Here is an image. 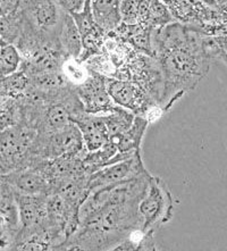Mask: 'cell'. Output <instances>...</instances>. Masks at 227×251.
<instances>
[{
	"label": "cell",
	"mask_w": 227,
	"mask_h": 251,
	"mask_svg": "<svg viewBox=\"0 0 227 251\" xmlns=\"http://www.w3.org/2000/svg\"><path fill=\"white\" fill-rule=\"evenodd\" d=\"M151 46L164 77L159 106L166 113L207 76L214 59L207 51L206 34L177 21L152 28Z\"/></svg>",
	"instance_id": "cell-1"
},
{
	"label": "cell",
	"mask_w": 227,
	"mask_h": 251,
	"mask_svg": "<svg viewBox=\"0 0 227 251\" xmlns=\"http://www.w3.org/2000/svg\"><path fill=\"white\" fill-rule=\"evenodd\" d=\"M22 14L20 37L57 41L65 13L56 0H21Z\"/></svg>",
	"instance_id": "cell-2"
},
{
	"label": "cell",
	"mask_w": 227,
	"mask_h": 251,
	"mask_svg": "<svg viewBox=\"0 0 227 251\" xmlns=\"http://www.w3.org/2000/svg\"><path fill=\"white\" fill-rule=\"evenodd\" d=\"M175 199L163 178L151 174L146 192L139 201L138 210L142 231H153L172 221Z\"/></svg>",
	"instance_id": "cell-3"
},
{
	"label": "cell",
	"mask_w": 227,
	"mask_h": 251,
	"mask_svg": "<svg viewBox=\"0 0 227 251\" xmlns=\"http://www.w3.org/2000/svg\"><path fill=\"white\" fill-rule=\"evenodd\" d=\"M37 132L23 124L0 132V177L38 161L32 153V143Z\"/></svg>",
	"instance_id": "cell-4"
},
{
	"label": "cell",
	"mask_w": 227,
	"mask_h": 251,
	"mask_svg": "<svg viewBox=\"0 0 227 251\" xmlns=\"http://www.w3.org/2000/svg\"><path fill=\"white\" fill-rule=\"evenodd\" d=\"M86 148L78 127L74 123L48 134H35L32 153L37 160L55 159L58 157L85 156Z\"/></svg>",
	"instance_id": "cell-5"
},
{
	"label": "cell",
	"mask_w": 227,
	"mask_h": 251,
	"mask_svg": "<svg viewBox=\"0 0 227 251\" xmlns=\"http://www.w3.org/2000/svg\"><path fill=\"white\" fill-rule=\"evenodd\" d=\"M129 80L140 85L158 105L164 90V77L156 57L136 52L127 64Z\"/></svg>",
	"instance_id": "cell-6"
},
{
	"label": "cell",
	"mask_w": 227,
	"mask_h": 251,
	"mask_svg": "<svg viewBox=\"0 0 227 251\" xmlns=\"http://www.w3.org/2000/svg\"><path fill=\"white\" fill-rule=\"evenodd\" d=\"M21 229L15 190L0 178V251L13 249Z\"/></svg>",
	"instance_id": "cell-7"
},
{
	"label": "cell",
	"mask_w": 227,
	"mask_h": 251,
	"mask_svg": "<svg viewBox=\"0 0 227 251\" xmlns=\"http://www.w3.org/2000/svg\"><path fill=\"white\" fill-rule=\"evenodd\" d=\"M145 171H147V168L143 164L141 150H138L128 158L107 165L92 173L88 180V189L91 192L93 190L102 188V186L115 184V183H120L138 176Z\"/></svg>",
	"instance_id": "cell-8"
},
{
	"label": "cell",
	"mask_w": 227,
	"mask_h": 251,
	"mask_svg": "<svg viewBox=\"0 0 227 251\" xmlns=\"http://www.w3.org/2000/svg\"><path fill=\"white\" fill-rule=\"evenodd\" d=\"M107 91L117 106L134 115L143 116L151 106L157 103L140 85L131 80L107 78Z\"/></svg>",
	"instance_id": "cell-9"
},
{
	"label": "cell",
	"mask_w": 227,
	"mask_h": 251,
	"mask_svg": "<svg viewBox=\"0 0 227 251\" xmlns=\"http://www.w3.org/2000/svg\"><path fill=\"white\" fill-rule=\"evenodd\" d=\"M107 78L95 72H90L88 78L75 87L86 113L104 115L120 107L113 101L107 91Z\"/></svg>",
	"instance_id": "cell-10"
},
{
	"label": "cell",
	"mask_w": 227,
	"mask_h": 251,
	"mask_svg": "<svg viewBox=\"0 0 227 251\" xmlns=\"http://www.w3.org/2000/svg\"><path fill=\"white\" fill-rule=\"evenodd\" d=\"M47 197L48 195H26L15 191L22 224V229L17 236L15 245L21 240L33 234L40 227L47 216Z\"/></svg>",
	"instance_id": "cell-11"
},
{
	"label": "cell",
	"mask_w": 227,
	"mask_h": 251,
	"mask_svg": "<svg viewBox=\"0 0 227 251\" xmlns=\"http://www.w3.org/2000/svg\"><path fill=\"white\" fill-rule=\"evenodd\" d=\"M17 192L26 195H49L51 185L37 164L14 171L0 177Z\"/></svg>",
	"instance_id": "cell-12"
},
{
	"label": "cell",
	"mask_w": 227,
	"mask_h": 251,
	"mask_svg": "<svg viewBox=\"0 0 227 251\" xmlns=\"http://www.w3.org/2000/svg\"><path fill=\"white\" fill-rule=\"evenodd\" d=\"M80 130L86 151H95L108 141V131L101 115L83 112L73 120Z\"/></svg>",
	"instance_id": "cell-13"
},
{
	"label": "cell",
	"mask_w": 227,
	"mask_h": 251,
	"mask_svg": "<svg viewBox=\"0 0 227 251\" xmlns=\"http://www.w3.org/2000/svg\"><path fill=\"white\" fill-rule=\"evenodd\" d=\"M102 52L116 67V72L127 66L129 60L136 53L132 46L124 39H122L120 35L115 33L114 31L108 32L104 37Z\"/></svg>",
	"instance_id": "cell-14"
},
{
	"label": "cell",
	"mask_w": 227,
	"mask_h": 251,
	"mask_svg": "<svg viewBox=\"0 0 227 251\" xmlns=\"http://www.w3.org/2000/svg\"><path fill=\"white\" fill-rule=\"evenodd\" d=\"M90 6L96 23L106 33L121 23V0H90Z\"/></svg>",
	"instance_id": "cell-15"
},
{
	"label": "cell",
	"mask_w": 227,
	"mask_h": 251,
	"mask_svg": "<svg viewBox=\"0 0 227 251\" xmlns=\"http://www.w3.org/2000/svg\"><path fill=\"white\" fill-rule=\"evenodd\" d=\"M149 122L141 115H135L134 121L127 130L121 135L109 139V141L115 143L118 152H134L141 150V142L145 137Z\"/></svg>",
	"instance_id": "cell-16"
},
{
	"label": "cell",
	"mask_w": 227,
	"mask_h": 251,
	"mask_svg": "<svg viewBox=\"0 0 227 251\" xmlns=\"http://www.w3.org/2000/svg\"><path fill=\"white\" fill-rule=\"evenodd\" d=\"M58 40L63 51L67 57L78 58L82 51V40L78 28L71 14L65 13L62 25H60Z\"/></svg>",
	"instance_id": "cell-17"
},
{
	"label": "cell",
	"mask_w": 227,
	"mask_h": 251,
	"mask_svg": "<svg viewBox=\"0 0 227 251\" xmlns=\"http://www.w3.org/2000/svg\"><path fill=\"white\" fill-rule=\"evenodd\" d=\"M116 251H156V240L153 231H142L135 228L118 245Z\"/></svg>",
	"instance_id": "cell-18"
},
{
	"label": "cell",
	"mask_w": 227,
	"mask_h": 251,
	"mask_svg": "<svg viewBox=\"0 0 227 251\" xmlns=\"http://www.w3.org/2000/svg\"><path fill=\"white\" fill-rule=\"evenodd\" d=\"M108 131V140L121 135L131 126L135 115L129 110L118 107L114 112L101 115Z\"/></svg>",
	"instance_id": "cell-19"
},
{
	"label": "cell",
	"mask_w": 227,
	"mask_h": 251,
	"mask_svg": "<svg viewBox=\"0 0 227 251\" xmlns=\"http://www.w3.org/2000/svg\"><path fill=\"white\" fill-rule=\"evenodd\" d=\"M27 75L22 71H16L5 76H0V88L9 98H20L28 88Z\"/></svg>",
	"instance_id": "cell-20"
},
{
	"label": "cell",
	"mask_w": 227,
	"mask_h": 251,
	"mask_svg": "<svg viewBox=\"0 0 227 251\" xmlns=\"http://www.w3.org/2000/svg\"><path fill=\"white\" fill-rule=\"evenodd\" d=\"M22 14L20 8L14 10L8 15L0 17V37L5 40L7 44H15L19 39L22 30Z\"/></svg>",
	"instance_id": "cell-21"
},
{
	"label": "cell",
	"mask_w": 227,
	"mask_h": 251,
	"mask_svg": "<svg viewBox=\"0 0 227 251\" xmlns=\"http://www.w3.org/2000/svg\"><path fill=\"white\" fill-rule=\"evenodd\" d=\"M21 53L14 44L0 46V76H5L19 71L22 64Z\"/></svg>",
	"instance_id": "cell-22"
},
{
	"label": "cell",
	"mask_w": 227,
	"mask_h": 251,
	"mask_svg": "<svg viewBox=\"0 0 227 251\" xmlns=\"http://www.w3.org/2000/svg\"><path fill=\"white\" fill-rule=\"evenodd\" d=\"M62 73L68 83L77 87L88 78L90 72L86 69L84 63L73 57H67L63 62Z\"/></svg>",
	"instance_id": "cell-23"
},
{
	"label": "cell",
	"mask_w": 227,
	"mask_h": 251,
	"mask_svg": "<svg viewBox=\"0 0 227 251\" xmlns=\"http://www.w3.org/2000/svg\"><path fill=\"white\" fill-rule=\"evenodd\" d=\"M20 123V102L17 98H9L0 107V132Z\"/></svg>",
	"instance_id": "cell-24"
},
{
	"label": "cell",
	"mask_w": 227,
	"mask_h": 251,
	"mask_svg": "<svg viewBox=\"0 0 227 251\" xmlns=\"http://www.w3.org/2000/svg\"><path fill=\"white\" fill-rule=\"evenodd\" d=\"M84 65L90 72H95L104 77L114 78L116 75V67L103 52L90 57L84 62Z\"/></svg>",
	"instance_id": "cell-25"
},
{
	"label": "cell",
	"mask_w": 227,
	"mask_h": 251,
	"mask_svg": "<svg viewBox=\"0 0 227 251\" xmlns=\"http://www.w3.org/2000/svg\"><path fill=\"white\" fill-rule=\"evenodd\" d=\"M60 8L68 14H74L82 10L85 0H56Z\"/></svg>",
	"instance_id": "cell-26"
},
{
	"label": "cell",
	"mask_w": 227,
	"mask_h": 251,
	"mask_svg": "<svg viewBox=\"0 0 227 251\" xmlns=\"http://www.w3.org/2000/svg\"><path fill=\"white\" fill-rule=\"evenodd\" d=\"M212 38L216 44V58H221L227 66V35Z\"/></svg>",
	"instance_id": "cell-27"
},
{
	"label": "cell",
	"mask_w": 227,
	"mask_h": 251,
	"mask_svg": "<svg viewBox=\"0 0 227 251\" xmlns=\"http://www.w3.org/2000/svg\"><path fill=\"white\" fill-rule=\"evenodd\" d=\"M21 0H0V17L8 15L19 8Z\"/></svg>",
	"instance_id": "cell-28"
},
{
	"label": "cell",
	"mask_w": 227,
	"mask_h": 251,
	"mask_svg": "<svg viewBox=\"0 0 227 251\" xmlns=\"http://www.w3.org/2000/svg\"><path fill=\"white\" fill-rule=\"evenodd\" d=\"M9 99V97L6 95L5 92H3V90L1 88H0V107H1L2 105H5V103L7 102V100Z\"/></svg>",
	"instance_id": "cell-29"
},
{
	"label": "cell",
	"mask_w": 227,
	"mask_h": 251,
	"mask_svg": "<svg viewBox=\"0 0 227 251\" xmlns=\"http://www.w3.org/2000/svg\"><path fill=\"white\" fill-rule=\"evenodd\" d=\"M5 44H7V42H6L5 40H3V39H2L1 37H0V46H2V45H5Z\"/></svg>",
	"instance_id": "cell-30"
}]
</instances>
